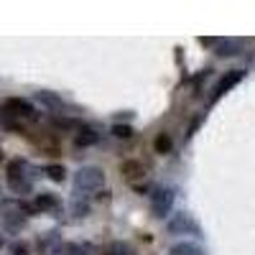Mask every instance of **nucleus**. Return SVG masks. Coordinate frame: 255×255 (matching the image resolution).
<instances>
[{
	"instance_id": "f257e3e1",
	"label": "nucleus",
	"mask_w": 255,
	"mask_h": 255,
	"mask_svg": "<svg viewBox=\"0 0 255 255\" xmlns=\"http://www.w3.org/2000/svg\"><path fill=\"white\" fill-rule=\"evenodd\" d=\"M105 186V171L100 166H82L74 174V189L77 194H92Z\"/></svg>"
},
{
	"instance_id": "f03ea898",
	"label": "nucleus",
	"mask_w": 255,
	"mask_h": 255,
	"mask_svg": "<svg viewBox=\"0 0 255 255\" xmlns=\"http://www.w3.org/2000/svg\"><path fill=\"white\" fill-rule=\"evenodd\" d=\"M26 161H10L8 163V186L15 191V194H26L31 191V181L26 179Z\"/></svg>"
},
{
	"instance_id": "7ed1b4c3",
	"label": "nucleus",
	"mask_w": 255,
	"mask_h": 255,
	"mask_svg": "<svg viewBox=\"0 0 255 255\" xmlns=\"http://www.w3.org/2000/svg\"><path fill=\"white\" fill-rule=\"evenodd\" d=\"M174 207V191L171 189H156L151 194V209L156 217H168V212Z\"/></svg>"
},
{
	"instance_id": "20e7f679",
	"label": "nucleus",
	"mask_w": 255,
	"mask_h": 255,
	"mask_svg": "<svg viewBox=\"0 0 255 255\" xmlns=\"http://www.w3.org/2000/svg\"><path fill=\"white\" fill-rule=\"evenodd\" d=\"M243 77H245V72L243 69H232V72H227L217 84H215V92H212V97H209V102H217L222 95H227L235 84H240L243 82Z\"/></svg>"
},
{
	"instance_id": "39448f33",
	"label": "nucleus",
	"mask_w": 255,
	"mask_h": 255,
	"mask_svg": "<svg viewBox=\"0 0 255 255\" xmlns=\"http://www.w3.org/2000/svg\"><path fill=\"white\" fill-rule=\"evenodd\" d=\"M168 232L171 235H181V232H191V235H202L199 225L191 220L189 215H184V212H179V215H174V220H168Z\"/></svg>"
},
{
	"instance_id": "423d86ee",
	"label": "nucleus",
	"mask_w": 255,
	"mask_h": 255,
	"mask_svg": "<svg viewBox=\"0 0 255 255\" xmlns=\"http://www.w3.org/2000/svg\"><path fill=\"white\" fill-rule=\"evenodd\" d=\"M5 115L13 118H36V110L28 100H20V97H10L5 102Z\"/></svg>"
},
{
	"instance_id": "0eeeda50",
	"label": "nucleus",
	"mask_w": 255,
	"mask_h": 255,
	"mask_svg": "<svg viewBox=\"0 0 255 255\" xmlns=\"http://www.w3.org/2000/svg\"><path fill=\"white\" fill-rule=\"evenodd\" d=\"M120 174H123L125 181H138V179L145 176V166L140 161H135V158H128V161L120 163Z\"/></svg>"
},
{
	"instance_id": "6e6552de",
	"label": "nucleus",
	"mask_w": 255,
	"mask_h": 255,
	"mask_svg": "<svg viewBox=\"0 0 255 255\" xmlns=\"http://www.w3.org/2000/svg\"><path fill=\"white\" fill-rule=\"evenodd\" d=\"M36 100H38L41 105H46L49 110H61V108H64V100H61L59 95H54V92H46V90L36 92Z\"/></svg>"
},
{
	"instance_id": "1a4fd4ad",
	"label": "nucleus",
	"mask_w": 255,
	"mask_h": 255,
	"mask_svg": "<svg viewBox=\"0 0 255 255\" xmlns=\"http://www.w3.org/2000/svg\"><path fill=\"white\" fill-rule=\"evenodd\" d=\"M168 255H204V250L194 243H179L168 248Z\"/></svg>"
},
{
	"instance_id": "9d476101",
	"label": "nucleus",
	"mask_w": 255,
	"mask_h": 255,
	"mask_svg": "<svg viewBox=\"0 0 255 255\" xmlns=\"http://www.w3.org/2000/svg\"><path fill=\"white\" fill-rule=\"evenodd\" d=\"M33 207H36V212H54V209H59V199L54 194H38Z\"/></svg>"
},
{
	"instance_id": "9b49d317",
	"label": "nucleus",
	"mask_w": 255,
	"mask_h": 255,
	"mask_svg": "<svg viewBox=\"0 0 255 255\" xmlns=\"http://www.w3.org/2000/svg\"><path fill=\"white\" fill-rule=\"evenodd\" d=\"M97 138H100V135L92 130V128H82V130L77 133V138H74V143H77L79 148H84V145H95Z\"/></svg>"
},
{
	"instance_id": "f8f14e48",
	"label": "nucleus",
	"mask_w": 255,
	"mask_h": 255,
	"mask_svg": "<svg viewBox=\"0 0 255 255\" xmlns=\"http://www.w3.org/2000/svg\"><path fill=\"white\" fill-rule=\"evenodd\" d=\"M171 145H174V140H171V135H168V133H158L156 140H153L156 153H161V156H166L168 151H171Z\"/></svg>"
},
{
	"instance_id": "ddd939ff",
	"label": "nucleus",
	"mask_w": 255,
	"mask_h": 255,
	"mask_svg": "<svg viewBox=\"0 0 255 255\" xmlns=\"http://www.w3.org/2000/svg\"><path fill=\"white\" fill-rule=\"evenodd\" d=\"M235 54H240V46L235 41H220L217 44V56H235Z\"/></svg>"
},
{
	"instance_id": "4468645a",
	"label": "nucleus",
	"mask_w": 255,
	"mask_h": 255,
	"mask_svg": "<svg viewBox=\"0 0 255 255\" xmlns=\"http://www.w3.org/2000/svg\"><path fill=\"white\" fill-rule=\"evenodd\" d=\"M44 171H46V176H49L51 181H56V184H61L64 179H67V171H64V166H59V163H51V166H46Z\"/></svg>"
},
{
	"instance_id": "2eb2a0df",
	"label": "nucleus",
	"mask_w": 255,
	"mask_h": 255,
	"mask_svg": "<svg viewBox=\"0 0 255 255\" xmlns=\"http://www.w3.org/2000/svg\"><path fill=\"white\" fill-rule=\"evenodd\" d=\"M113 135H115V138H120V140H130V138L135 135V130H133L130 125H123V123H115V125H113Z\"/></svg>"
},
{
	"instance_id": "dca6fc26",
	"label": "nucleus",
	"mask_w": 255,
	"mask_h": 255,
	"mask_svg": "<svg viewBox=\"0 0 255 255\" xmlns=\"http://www.w3.org/2000/svg\"><path fill=\"white\" fill-rule=\"evenodd\" d=\"M56 255H79V248L77 245H72V243H67V245H56V250H54Z\"/></svg>"
},
{
	"instance_id": "f3484780",
	"label": "nucleus",
	"mask_w": 255,
	"mask_h": 255,
	"mask_svg": "<svg viewBox=\"0 0 255 255\" xmlns=\"http://www.w3.org/2000/svg\"><path fill=\"white\" fill-rule=\"evenodd\" d=\"M13 255H28L26 243H15V245H13Z\"/></svg>"
},
{
	"instance_id": "a211bd4d",
	"label": "nucleus",
	"mask_w": 255,
	"mask_h": 255,
	"mask_svg": "<svg viewBox=\"0 0 255 255\" xmlns=\"http://www.w3.org/2000/svg\"><path fill=\"white\" fill-rule=\"evenodd\" d=\"M0 248H3V238H0Z\"/></svg>"
},
{
	"instance_id": "6ab92c4d",
	"label": "nucleus",
	"mask_w": 255,
	"mask_h": 255,
	"mask_svg": "<svg viewBox=\"0 0 255 255\" xmlns=\"http://www.w3.org/2000/svg\"><path fill=\"white\" fill-rule=\"evenodd\" d=\"M0 158H3V151H0Z\"/></svg>"
}]
</instances>
